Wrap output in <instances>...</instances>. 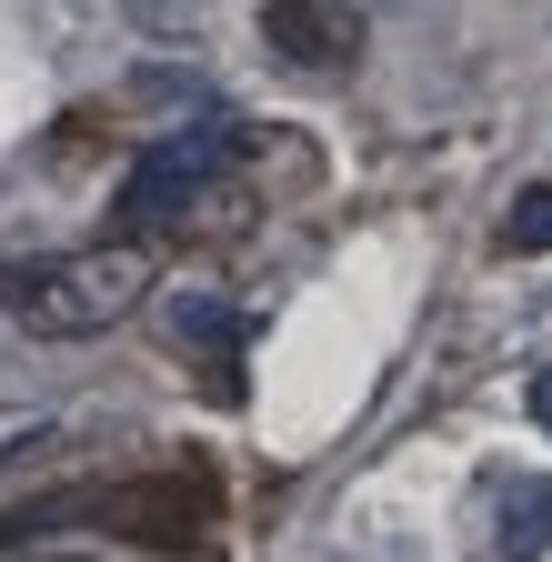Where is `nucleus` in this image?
<instances>
[{
	"label": "nucleus",
	"mask_w": 552,
	"mask_h": 562,
	"mask_svg": "<svg viewBox=\"0 0 552 562\" xmlns=\"http://www.w3.org/2000/svg\"><path fill=\"white\" fill-rule=\"evenodd\" d=\"M151 292V251H41V261H0V312L31 341H91L111 322H131Z\"/></svg>",
	"instance_id": "1"
},
{
	"label": "nucleus",
	"mask_w": 552,
	"mask_h": 562,
	"mask_svg": "<svg viewBox=\"0 0 552 562\" xmlns=\"http://www.w3.org/2000/svg\"><path fill=\"white\" fill-rule=\"evenodd\" d=\"M261 41L302 70H341L362 50V21H352V0H261Z\"/></svg>",
	"instance_id": "2"
},
{
	"label": "nucleus",
	"mask_w": 552,
	"mask_h": 562,
	"mask_svg": "<svg viewBox=\"0 0 552 562\" xmlns=\"http://www.w3.org/2000/svg\"><path fill=\"white\" fill-rule=\"evenodd\" d=\"M503 482H512L503 492V562H512V552H532L552 532V482L542 472H503Z\"/></svg>",
	"instance_id": "3"
},
{
	"label": "nucleus",
	"mask_w": 552,
	"mask_h": 562,
	"mask_svg": "<svg viewBox=\"0 0 552 562\" xmlns=\"http://www.w3.org/2000/svg\"><path fill=\"white\" fill-rule=\"evenodd\" d=\"M503 251H552V181L512 191V211H503Z\"/></svg>",
	"instance_id": "4"
},
{
	"label": "nucleus",
	"mask_w": 552,
	"mask_h": 562,
	"mask_svg": "<svg viewBox=\"0 0 552 562\" xmlns=\"http://www.w3.org/2000/svg\"><path fill=\"white\" fill-rule=\"evenodd\" d=\"M171 331H181V341H212V351H222V341H232V312H222V302H181V322H171Z\"/></svg>",
	"instance_id": "5"
},
{
	"label": "nucleus",
	"mask_w": 552,
	"mask_h": 562,
	"mask_svg": "<svg viewBox=\"0 0 552 562\" xmlns=\"http://www.w3.org/2000/svg\"><path fill=\"white\" fill-rule=\"evenodd\" d=\"M532 422L552 432V372H532Z\"/></svg>",
	"instance_id": "6"
}]
</instances>
